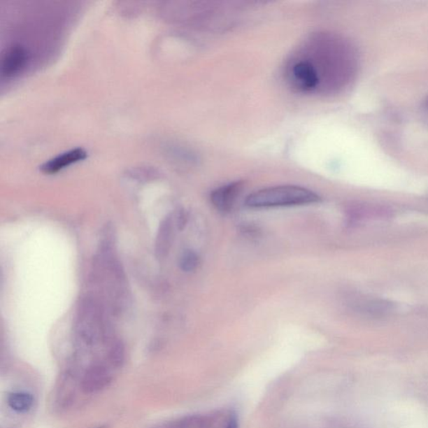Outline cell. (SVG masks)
Instances as JSON below:
<instances>
[{
    "instance_id": "6da1fadb",
    "label": "cell",
    "mask_w": 428,
    "mask_h": 428,
    "mask_svg": "<svg viewBox=\"0 0 428 428\" xmlns=\"http://www.w3.org/2000/svg\"><path fill=\"white\" fill-rule=\"evenodd\" d=\"M308 46L311 51L301 53L311 64L320 80V88L338 89L345 87L357 69V58L352 47L343 40L329 36L316 38Z\"/></svg>"
},
{
    "instance_id": "7a4b0ae2",
    "label": "cell",
    "mask_w": 428,
    "mask_h": 428,
    "mask_svg": "<svg viewBox=\"0 0 428 428\" xmlns=\"http://www.w3.org/2000/svg\"><path fill=\"white\" fill-rule=\"evenodd\" d=\"M320 197L305 187L297 186H278L264 188L252 192L246 199L250 208L297 206L319 202Z\"/></svg>"
},
{
    "instance_id": "3957f363",
    "label": "cell",
    "mask_w": 428,
    "mask_h": 428,
    "mask_svg": "<svg viewBox=\"0 0 428 428\" xmlns=\"http://www.w3.org/2000/svg\"><path fill=\"white\" fill-rule=\"evenodd\" d=\"M289 80L295 89L303 92L318 91L320 80L318 74L306 58L298 55V58L291 61L288 68Z\"/></svg>"
},
{
    "instance_id": "277c9868",
    "label": "cell",
    "mask_w": 428,
    "mask_h": 428,
    "mask_svg": "<svg viewBox=\"0 0 428 428\" xmlns=\"http://www.w3.org/2000/svg\"><path fill=\"white\" fill-rule=\"evenodd\" d=\"M352 306L358 313L376 319L386 318L395 310L392 302L376 297H359Z\"/></svg>"
},
{
    "instance_id": "5b68a950",
    "label": "cell",
    "mask_w": 428,
    "mask_h": 428,
    "mask_svg": "<svg viewBox=\"0 0 428 428\" xmlns=\"http://www.w3.org/2000/svg\"><path fill=\"white\" fill-rule=\"evenodd\" d=\"M242 187L243 183L235 182L217 188L211 194V202L213 206L221 213L229 212L241 194Z\"/></svg>"
},
{
    "instance_id": "8992f818",
    "label": "cell",
    "mask_w": 428,
    "mask_h": 428,
    "mask_svg": "<svg viewBox=\"0 0 428 428\" xmlns=\"http://www.w3.org/2000/svg\"><path fill=\"white\" fill-rule=\"evenodd\" d=\"M87 156V153L83 148L71 149L46 162L41 166V170L45 173H55L59 172V170L65 169L67 166L85 159Z\"/></svg>"
},
{
    "instance_id": "52a82bcc",
    "label": "cell",
    "mask_w": 428,
    "mask_h": 428,
    "mask_svg": "<svg viewBox=\"0 0 428 428\" xmlns=\"http://www.w3.org/2000/svg\"><path fill=\"white\" fill-rule=\"evenodd\" d=\"M27 54L24 47L15 45L10 47L4 54L1 71L4 76L10 77L19 73L27 63Z\"/></svg>"
},
{
    "instance_id": "ba28073f",
    "label": "cell",
    "mask_w": 428,
    "mask_h": 428,
    "mask_svg": "<svg viewBox=\"0 0 428 428\" xmlns=\"http://www.w3.org/2000/svg\"><path fill=\"white\" fill-rule=\"evenodd\" d=\"M173 237V220L172 217H166L162 221L159 230H158L156 239L155 254L157 259L165 258L169 254Z\"/></svg>"
},
{
    "instance_id": "9c48e42d",
    "label": "cell",
    "mask_w": 428,
    "mask_h": 428,
    "mask_svg": "<svg viewBox=\"0 0 428 428\" xmlns=\"http://www.w3.org/2000/svg\"><path fill=\"white\" fill-rule=\"evenodd\" d=\"M34 397L31 393L24 391L12 392L7 396V405L13 412L19 414L27 413L34 406Z\"/></svg>"
},
{
    "instance_id": "30bf717a",
    "label": "cell",
    "mask_w": 428,
    "mask_h": 428,
    "mask_svg": "<svg viewBox=\"0 0 428 428\" xmlns=\"http://www.w3.org/2000/svg\"><path fill=\"white\" fill-rule=\"evenodd\" d=\"M352 218L354 220H364V218H383L391 216L389 209L380 206H361L354 208L350 211Z\"/></svg>"
},
{
    "instance_id": "8fae6325",
    "label": "cell",
    "mask_w": 428,
    "mask_h": 428,
    "mask_svg": "<svg viewBox=\"0 0 428 428\" xmlns=\"http://www.w3.org/2000/svg\"><path fill=\"white\" fill-rule=\"evenodd\" d=\"M200 263L199 257L194 251L186 250L180 258L179 265L184 272H192L198 268Z\"/></svg>"
},
{
    "instance_id": "7c38bea8",
    "label": "cell",
    "mask_w": 428,
    "mask_h": 428,
    "mask_svg": "<svg viewBox=\"0 0 428 428\" xmlns=\"http://www.w3.org/2000/svg\"><path fill=\"white\" fill-rule=\"evenodd\" d=\"M225 428H238V421L236 415L230 416Z\"/></svg>"
},
{
    "instance_id": "4fadbf2b",
    "label": "cell",
    "mask_w": 428,
    "mask_h": 428,
    "mask_svg": "<svg viewBox=\"0 0 428 428\" xmlns=\"http://www.w3.org/2000/svg\"><path fill=\"white\" fill-rule=\"evenodd\" d=\"M98 428H105L104 427H98Z\"/></svg>"
}]
</instances>
